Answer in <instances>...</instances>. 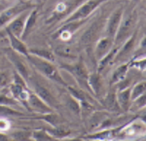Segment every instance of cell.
<instances>
[{"label":"cell","mask_w":146,"mask_h":141,"mask_svg":"<svg viewBox=\"0 0 146 141\" xmlns=\"http://www.w3.org/2000/svg\"><path fill=\"white\" fill-rule=\"evenodd\" d=\"M136 20H137V15L135 11H127L125 14L124 19L122 18L121 23L118 27L116 34H115L114 43L120 44L125 40H127L129 37V34L131 33L133 27L135 25Z\"/></svg>","instance_id":"6da1fadb"},{"label":"cell","mask_w":146,"mask_h":141,"mask_svg":"<svg viewBox=\"0 0 146 141\" xmlns=\"http://www.w3.org/2000/svg\"><path fill=\"white\" fill-rule=\"evenodd\" d=\"M27 58L29 60V62H31V64L34 67H36L42 74L46 75L47 77H49L52 80H55V81L58 82V83L62 85H66V83L60 77V75L58 74L56 68L49 60H44V58H41L34 55H29L27 56Z\"/></svg>","instance_id":"7a4b0ae2"},{"label":"cell","mask_w":146,"mask_h":141,"mask_svg":"<svg viewBox=\"0 0 146 141\" xmlns=\"http://www.w3.org/2000/svg\"><path fill=\"white\" fill-rule=\"evenodd\" d=\"M104 0H89L86 3H84L83 5L76 10L73 14L70 15V17H68L66 20L64 21L65 23H70L74 22V21H81L85 20L86 18H88L89 16L93 13L94 11L98 8V6H100L101 2H103Z\"/></svg>","instance_id":"3957f363"},{"label":"cell","mask_w":146,"mask_h":141,"mask_svg":"<svg viewBox=\"0 0 146 141\" xmlns=\"http://www.w3.org/2000/svg\"><path fill=\"white\" fill-rule=\"evenodd\" d=\"M29 8H30L29 5L20 3V4H15V5L11 6L10 8L1 12L0 13V28L5 26L12 20H14L17 16L20 15L21 13L28 10Z\"/></svg>","instance_id":"277c9868"},{"label":"cell","mask_w":146,"mask_h":141,"mask_svg":"<svg viewBox=\"0 0 146 141\" xmlns=\"http://www.w3.org/2000/svg\"><path fill=\"white\" fill-rule=\"evenodd\" d=\"M103 21L102 18L98 19V20H96L95 22H93V23L87 28V30L82 34L81 36V39H80V43L81 45H89V44L93 43V41L95 40L98 35L100 34L101 28H102V25H103Z\"/></svg>","instance_id":"5b68a950"},{"label":"cell","mask_w":146,"mask_h":141,"mask_svg":"<svg viewBox=\"0 0 146 141\" xmlns=\"http://www.w3.org/2000/svg\"><path fill=\"white\" fill-rule=\"evenodd\" d=\"M62 67L65 68L67 71H69L81 86L86 87L88 90H90V87H89V84H88L89 75H88V72H87L86 67L84 66L83 63L79 62V63H77V64H73V65H63Z\"/></svg>","instance_id":"8992f818"},{"label":"cell","mask_w":146,"mask_h":141,"mask_svg":"<svg viewBox=\"0 0 146 141\" xmlns=\"http://www.w3.org/2000/svg\"><path fill=\"white\" fill-rule=\"evenodd\" d=\"M5 53L8 58L11 60L12 63L15 65L17 72L23 79H27L29 77V69H28L27 65L25 64V62L21 58V56L18 55L19 53H17L16 51H14L13 49H6Z\"/></svg>","instance_id":"52a82bcc"},{"label":"cell","mask_w":146,"mask_h":141,"mask_svg":"<svg viewBox=\"0 0 146 141\" xmlns=\"http://www.w3.org/2000/svg\"><path fill=\"white\" fill-rule=\"evenodd\" d=\"M29 15V11L27 10L23 13H21L20 15L17 16L14 20H12L10 23L7 24L6 29L11 31L14 35H16L19 38H22V35L25 29V21Z\"/></svg>","instance_id":"ba28073f"},{"label":"cell","mask_w":146,"mask_h":141,"mask_svg":"<svg viewBox=\"0 0 146 141\" xmlns=\"http://www.w3.org/2000/svg\"><path fill=\"white\" fill-rule=\"evenodd\" d=\"M124 16V11L123 8L120 7L117 10H115L113 13L111 14L110 18L108 19L107 21V24H106V34L107 36L111 37V38H114L115 34H116L117 30H118V27L120 25V23H121V20Z\"/></svg>","instance_id":"9c48e42d"},{"label":"cell","mask_w":146,"mask_h":141,"mask_svg":"<svg viewBox=\"0 0 146 141\" xmlns=\"http://www.w3.org/2000/svg\"><path fill=\"white\" fill-rule=\"evenodd\" d=\"M27 101L29 104L30 108L34 111L42 113V114H47V113H52V108L47 105L41 98L35 93H28V97Z\"/></svg>","instance_id":"30bf717a"},{"label":"cell","mask_w":146,"mask_h":141,"mask_svg":"<svg viewBox=\"0 0 146 141\" xmlns=\"http://www.w3.org/2000/svg\"><path fill=\"white\" fill-rule=\"evenodd\" d=\"M113 43H114V38H111L109 36L103 37L98 42L95 50V56L98 60H100L105 55H107L110 50L113 48Z\"/></svg>","instance_id":"8fae6325"},{"label":"cell","mask_w":146,"mask_h":141,"mask_svg":"<svg viewBox=\"0 0 146 141\" xmlns=\"http://www.w3.org/2000/svg\"><path fill=\"white\" fill-rule=\"evenodd\" d=\"M33 85H34L35 93H36V95H38L47 105H49L50 107H54V108H56L58 106V100L56 99L55 96L52 95L46 88L42 87L41 85L38 83H34Z\"/></svg>","instance_id":"7c38bea8"},{"label":"cell","mask_w":146,"mask_h":141,"mask_svg":"<svg viewBox=\"0 0 146 141\" xmlns=\"http://www.w3.org/2000/svg\"><path fill=\"white\" fill-rule=\"evenodd\" d=\"M136 35H137V30H135L133 32V34L131 35V37H129L127 39L126 43L124 44L123 48L121 49V51L117 53V56H115V60L114 62H118V60H124L125 58H127L129 54L131 53L133 51V47H135V40H136Z\"/></svg>","instance_id":"4fadbf2b"},{"label":"cell","mask_w":146,"mask_h":141,"mask_svg":"<svg viewBox=\"0 0 146 141\" xmlns=\"http://www.w3.org/2000/svg\"><path fill=\"white\" fill-rule=\"evenodd\" d=\"M7 34H8V38L10 40V44H11V47L14 51H16L17 53L21 54V55H23L25 56H28V50L25 46V44L21 40V38H19L16 35H14L12 33L11 31L7 30Z\"/></svg>","instance_id":"5bb4252c"},{"label":"cell","mask_w":146,"mask_h":141,"mask_svg":"<svg viewBox=\"0 0 146 141\" xmlns=\"http://www.w3.org/2000/svg\"><path fill=\"white\" fill-rule=\"evenodd\" d=\"M88 84L90 87L91 91H93L94 95L96 96H100L102 93V79H101L100 75L98 73H94L89 76Z\"/></svg>","instance_id":"9a60e30c"},{"label":"cell","mask_w":146,"mask_h":141,"mask_svg":"<svg viewBox=\"0 0 146 141\" xmlns=\"http://www.w3.org/2000/svg\"><path fill=\"white\" fill-rule=\"evenodd\" d=\"M116 99L119 106L127 110L129 107V103H131V89H121L118 95H116Z\"/></svg>","instance_id":"2e32d148"},{"label":"cell","mask_w":146,"mask_h":141,"mask_svg":"<svg viewBox=\"0 0 146 141\" xmlns=\"http://www.w3.org/2000/svg\"><path fill=\"white\" fill-rule=\"evenodd\" d=\"M36 20H37V10L33 9L31 12H29V15L25 21V29H23V35H22V39H25L28 34L31 32V30L33 29V27L36 24Z\"/></svg>","instance_id":"e0dca14e"},{"label":"cell","mask_w":146,"mask_h":141,"mask_svg":"<svg viewBox=\"0 0 146 141\" xmlns=\"http://www.w3.org/2000/svg\"><path fill=\"white\" fill-rule=\"evenodd\" d=\"M129 64H131L129 62L125 63V64L120 65V66L115 70L114 73L112 75L111 83H117V82H120L123 79H125L127 72H128V68H129Z\"/></svg>","instance_id":"ac0fdd59"},{"label":"cell","mask_w":146,"mask_h":141,"mask_svg":"<svg viewBox=\"0 0 146 141\" xmlns=\"http://www.w3.org/2000/svg\"><path fill=\"white\" fill-rule=\"evenodd\" d=\"M29 52L31 53V55L37 56L41 58H44V60H47L49 62H54L55 60V56L54 54L52 53L50 51H47V50H29Z\"/></svg>","instance_id":"d6986e66"},{"label":"cell","mask_w":146,"mask_h":141,"mask_svg":"<svg viewBox=\"0 0 146 141\" xmlns=\"http://www.w3.org/2000/svg\"><path fill=\"white\" fill-rule=\"evenodd\" d=\"M146 90V87H145V83L142 82V83H138L137 85H135L133 87V91H131V100H135L137 97H139L140 95H144Z\"/></svg>","instance_id":"ffe728a7"},{"label":"cell","mask_w":146,"mask_h":141,"mask_svg":"<svg viewBox=\"0 0 146 141\" xmlns=\"http://www.w3.org/2000/svg\"><path fill=\"white\" fill-rule=\"evenodd\" d=\"M31 138L34 140L44 141V140H54V136L44 130H36L31 133Z\"/></svg>","instance_id":"44dd1931"},{"label":"cell","mask_w":146,"mask_h":141,"mask_svg":"<svg viewBox=\"0 0 146 141\" xmlns=\"http://www.w3.org/2000/svg\"><path fill=\"white\" fill-rule=\"evenodd\" d=\"M14 115H23L21 112L14 110L6 105H0V117H6V116H14Z\"/></svg>","instance_id":"7402d4cb"},{"label":"cell","mask_w":146,"mask_h":141,"mask_svg":"<svg viewBox=\"0 0 146 141\" xmlns=\"http://www.w3.org/2000/svg\"><path fill=\"white\" fill-rule=\"evenodd\" d=\"M25 87L22 86V85H19V84L14 83L13 85H11L10 90L12 91V93H13V95L15 96L16 98L20 99L21 96H22V95L25 91Z\"/></svg>","instance_id":"603a6c76"},{"label":"cell","mask_w":146,"mask_h":141,"mask_svg":"<svg viewBox=\"0 0 146 141\" xmlns=\"http://www.w3.org/2000/svg\"><path fill=\"white\" fill-rule=\"evenodd\" d=\"M11 137L15 140H28L29 138H31V133L25 130H19L12 133Z\"/></svg>","instance_id":"cb8c5ba5"},{"label":"cell","mask_w":146,"mask_h":141,"mask_svg":"<svg viewBox=\"0 0 146 141\" xmlns=\"http://www.w3.org/2000/svg\"><path fill=\"white\" fill-rule=\"evenodd\" d=\"M105 106L108 108H111V109H114L115 106H119L116 99V95L113 93H110L107 95L106 98H105Z\"/></svg>","instance_id":"d4e9b609"},{"label":"cell","mask_w":146,"mask_h":141,"mask_svg":"<svg viewBox=\"0 0 146 141\" xmlns=\"http://www.w3.org/2000/svg\"><path fill=\"white\" fill-rule=\"evenodd\" d=\"M17 102L15 101V99L8 97L5 95H0V105H6V106H10V105H16Z\"/></svg>","instance_id":"484cf974"},{"label":"cell","mask_w":146,"mask_h":141,"mask_svg":"<svg viewBox=\"0 0 146 141\" xmlns=\"http://www.w3.org/2000/svg\"><path fill=\"white\" fill-rule=\"evenodd\" d=\"M10 128V124L6 119H4V117L0 118V131H5L8 130Z\"/></svg>","instance_id":"4316f807"},{"label":"cell","mask_w":146,"mask_h":141,"mask_svg":"<svg viewBox=\"0 0 146 141\" xmlns=\"http://www.w3.org/2000/svg\"><path fill=\"white\" fill-rule=\"evenodd\" d=\"M52 134L56 135V137H63V136L69 134V131L62 130H52Z\"/></svg>","instance_id":"83f0119b"},{"label":"cell","mask_w":146,"mask_h":141,"mask_svg":"<svg viewBox=\"0 0 146 141\" xmlns=\"http://www.w3.org/2000/svg\"><path fill=\"white\" fill-rule=\"evenodd\" d=\"M9 81L8 75L4 72H0V86H5Z\"/></svg>","instance_id":"f1b7e54d"},{"label":"cell","mask_w":146,"mask_h":141,"mask_svg":"<svg viewBox=\"0 0 146 141\" xmlns=\"http://www.w3.org/2000/svg\"><path fill=\"white\" fill-rule=\"evenodd\" d=\"M135 65L137 67H139L140 70H144V66H145V60H140V62H138V63H135Z\"/></svg>","instance_id":"f546056e"},{"label":"cell","mask_w":146,"mask_h":141,"mask_svg":"<svg viewBox=\"0 0 146 141\" xmlns=\"http://www.w3.org/2000/svg\"><path fill=\"white\" fill-rule=\"evenodd\" d=\"M0 140H8V136H6L5 134H2V133H0Z\"/></svg>","instance_id":"4dcf8cb0"},{"label":"cell","mask_w":146,"mask_h":141,"mask_svg":"<svg viewBox=\"0 0 146 141\" xmlns=\"http://www.w3.org/2000/svg\"><path fill=\"white\" fill-rule=\"evenodd\" d=\"M6 1H13V0H6Z\"/></svg>","instance_id":"1f68e13d"}]
</instances>
